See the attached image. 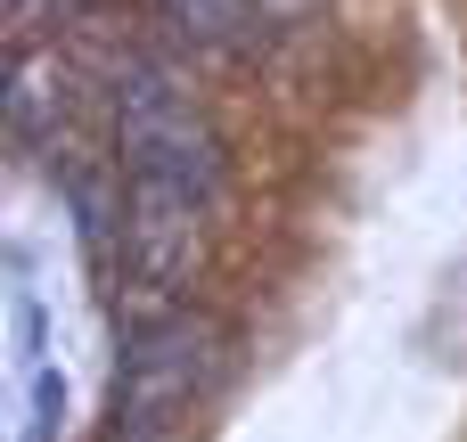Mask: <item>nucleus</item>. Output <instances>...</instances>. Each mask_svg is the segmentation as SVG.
Returning a JSON list of instances; mask_svg holds the SVG:
<instances>
[{"label": "nucleus", "mask_w": 467, "mask_h": 442, "mask_svg": "<svg viewBox=\"0 0 467 442\" xmlns=\"http://www.w3.org/2000/svg\"><path fill=\"white\" fill-rule=\"evenodd\" d=\"M57 435H66V377L33 369L25 377V427H16V442H57Z\"/></svg>", "instance_id": "obj_5"}, {"label": "nucleus", "mask_w": 467, "mask_h": 442, "mask_svg": "<svg viewBox=\"0 0 467 442\" xmlns=\"http://www.w3.org/2000/svg\"><path fill=\"white\" fill-rule=\"evenodd\" d=\"M99 0H8V33H16V49H33V33H57L66 16H90Z\"/></svg>", "instance_id": "obj_6"}, {"label": "nucleus", "mask_w": 467, "mask_h": 442, "mask_svg": "<svg viewBox=\"0 0 467 442\" xmlns=\"http://www.w3.org/2000/svg\"><path fill=\"white\" fill-rule=\"evenodd\" d=\"M99 442H172V435H140V427H115V418H107V435Z\"/></svg>", "instance_id": "obj_7"}, {"label": "nucleus", "mask_w": 467, "mask_h": 442, "mask_svg": "<svg viewBox=\"0 0 467 442\" xmlns=\"http://www.w3.org/2000/svg\"><path fill=\"white\" fill-rule=\"evenodd\" d=\"M222 361H230V336H222L205 312H164V320H148V328L123 344V369H115V427L181 435V418L222 385Z\"/></svg>", "instance_id": "obj_2"}, {"label": "nucleus", "mask_w": 467, "mask_h": 442, "mask_svg": "<svg viewBox=\"0 0 467 442\" xmlns=\"http://www.w3.org/2000/svg\"><path fill=\"white\" fill-rule=\"evenodd\" d=\"M164 25L197 49H246L254 41V0H164Z\"/></svg>", "instance_id": "obj_4"}, {"label": "nucleus", "mask_w": 467, "mask_h": 442, "mask_svg": "<svg viewBox=\"0 0 467 442\" xmlns=\"http://www.w3.org/2000/svg\"><path fill=\"white\" fill-rule=\"evenodd\" d=\"M8 139L16 148H57L66 115H74V74L57 49H16L8 57Z\"/></svg>", "instance_id": "obj_3"}, {"label": "nucleus", "mask_w": 467, "mask_h": 442, "mask_svg": "<svg viewBox=\"0 0 467 442\" xmlns=\"http://www.w3.org/2000/svg\"><path fill=\"white\" fill-rule=\"evenodd\" d=\"M115 156H123V254L148 287H181L197 262V230L222 197V131L172 66L156 57L123 66Z\"/></svg>", "instance_id": "obj_1"}]
</instances>
